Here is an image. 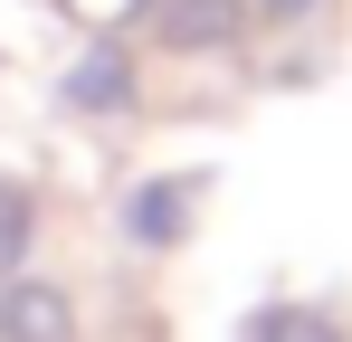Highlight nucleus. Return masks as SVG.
I'll return each mask as SVG.
<instances>
[{
	"label": "nucleus",
	"mask_w": 352,
	"mask_h": 342,
	"mask_svg": "<svg viewBox=\"0 0 352 342\" xmlns=\"http://www.w3.org/2000/svg\"><path fill=\"white\" fill-rule=\"evenodd\" d=\"M76 314H67L58 285H0V342H67Z\"/></svg>",
	"instance_id": "nucleus-1"
},
{
	"label": "nucleus",
	"mask_w": 352,
	"mask_h": 342,
	"mask_svg": "<svg viewBox=\"0 0 352 342\" xmlns=\"http://www.w3.org/2000/svg\"><path fill=\"white\" fill-rule=\"evenodd\" d=\"M181 219H190V181H143V190H124V238H133V247H172Z\"/></svg>",
	"instance_id": "nucleus-2"
},
{
	"label": "nucleus",
	"mask_w": 352,
	"mask_h": 342,
	"mask_svg": "<svg viewBox=\"0 0 352 342\" xmlns=\"http://www.w3.org/2000/svg\"><path fill=\"white\" fill-rule=\"evenodd\" d=\"M67 105H76V114H124V105H133V57H124V48H86L76 76H67Z\"/></svg>",
	"instance_id": "nucleus-3"
},
{
	"label": "nucleus",
	"mask_w": 352,
	"mask_h": 342,
	"mask_svg": "<svg viewBox=\"0 0 352 342\" xmlns=\"http://www.w3.org/2000/svg\"><path fill=\"white\" fill-rule=\"evenodd\" d=\"M162 38L172 48H229L238 38V0H181V10H162Z\"/></svg>",
	"instance_id": "nucleus-4"
},
{
	"label": "nucleus",
	"mask_w": 352,
	"mask_h": 342,
	"mask_svg": "<svg viewBox=\"0 0 352 342\" xmlns=\"http://www.w3.org/2000/svg\"><path fill=\"white\" fill-rule=\"evenodd\" d=\"M248 342H343V323L314 314V304H267V314L248 323Z\"/></svg>",
	"instance_id": "nucleus-5"
},
{
	"label": "nucleus",
	"mask_w": 352,
	"mask_h": 342,
	"mask_svg": "<svg viewBox=\"0 0 352 342\" xmlns=\"http://www.w3.org/2000/svg\"><path fill=\"white\" fill-rule=\"evenodd\" d=\"M19 247H29V200L0 190V285H10V266H19Z\"/></svg>",
	"instance_id": "nucleus-6"
},
{
	"label": "nucleus",
	"mask_w": 352,
	"mask_h": 342,
	"mask_svg": "<svg viewBox=\"0 0 352 342\" xmlns=\"http://www.w3.org/2000/svg\"><path fill=\"white\" fill-rule=\"evenodd\" d=\"M267 10H276V19H295V10H314V0H267Z\"/></svg>",
	"instance_id": "nucleus-7"
}]
</instances>
